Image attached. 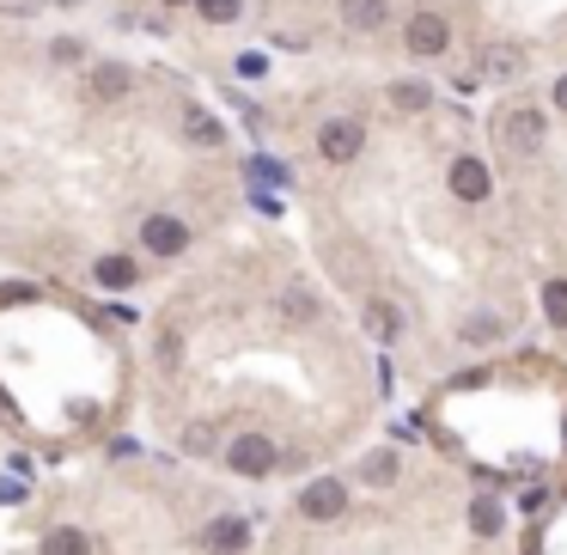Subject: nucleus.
Instances as JSON below:
<instances>
[{"label": "nucleus", "mask_w": 567, "mask_h": 555, "mask_svg": "<svg viewBox=\"0 0 567 555\" xmlns=\"http://www.w3.org/2000/svg\"><path fill=\"white\" fill-rule=\"evenodd\" d=\"M543 141H549V117H543L537 105H513L501 117V146L506 153L531 159V153H543Z\"/></svg>", "instance_id": "obj_1"}, {"label": "nucleus", "mask_w": 567, "mask_h": 555, "mask_svg": "<svg viewBox=\"0 0 567 555\" xmlns=\"http://www.w3.org/2000/svg\"><path fill=\"white\" fill-rule=\"evenodd\" d=\"M226 464H232L238 476H269L281 464V451H275L269 434H238L232 446H226Z\"/></svg>", "instance_id": "obj_2"}, {"label": "nucleus", "mask_w": 567, "mask_h": 555, "mask_svg": "<svg viewBox=\"0 0 567 555\" xmlns=\"http://www.w3.org/2000/svg\"><path fill=\"white\" fill-rule=\"evenodd\" d=\"M360 146H367V129H360L355 117H330L324 129H317V153L330 159V165H348Z\"/></svg>", "instance_id": "obj_3"}, {"label": "nucleus", "mask_w": 567, "mask_h": 555, "mask_svg": "<svg viewBox=\"0 0 567 555\" xmlns=\"http://www.w3.org/2000/svg\"><path fill=\"white\" fill-rule=\"evenodd\" d=\"M403 43H410V55H422V62H434V55L451 50V25L439 13H415L410 25H403Z\"/></svg>", "instance_id": "obj_4"}, {"label": "nucleus", "mask_w": 567, "mask_h": 555, "mask_svg": "<svg viewBox=\"0 0 567 555\" xmlns=\"http://www.w3.org/2000/svg\"><path fill=\"white\" fill-rule=\"evenodd\" d=\"M299 513H305V519H342V513H348V489L336 482V476H317V482H305Z\"/></svg>", "instance_id": "obj_5"}, {"label": "nucleus", "mask_w": 567, "mask_h": 555, "mask_svg": "<svg viewBox=\"0 0 567 555\" xmlns=\"http://www.w3.org/2000/svg\"><path fill=\"white\" fill-rule=\"evenodd\" d=\"M446 184H451L458 202H489V165H482L476 153H458L451 159V172H446Z\"/></svg>", "instance_id": "obj_6"}, {"label": "nucleus", "mask_w": 567, "mask_h": 555, "mask_svg": "<svg viewBox=\"0 0 567 555\" xmlns=\"http://www.w3.org/2000/svg\"><path fill=\"white\" fill-rule=\"evenodd\" d=\"M141 244H146V251H159V257H177L189 244V226L177 220V214H153V220L141 226Z\"/></svg>", "instance_id": "obj_7"}, {"label": "nucleus", "mask_w": 567, "mask_h": 555, "mask_svg": "<svg viewBox=\"0 0 567 555\" xmlns=\"http://www.w3.org/2000/svg\"><path fill=\"white\" fill-rule=\"evenodd\" d=\"M129 92H134V74L122 62H98L92 67V98H98V105H122Z\"/></svg>", "instance_id": "obj_8"}, {"label": "nucleus", "mask_w": 567, "mask_h": 555, "mask_svg": "<svg viewBox=\"0 0 567 555\" xmlns=\"http://www.w3.org/2000/svg\"><path fill=\"white\" fill-rule=\"evenodd\" d=\"M251 543V525L244 519H214L208 531H201V549H214V555H238Z\"/></svg>", "instance_id": "obj_9"}, {"label": "nucleus", "mask_w": 567, "mask_h": 555, "mask_svg": "<svg viewBox=\"0 0 567 555\" xmlns=\"http://www.w3.org/2000/svg\"><path fill=\"white\" fill-rule=\"evenodd\" d=\"M391 19V0H342V25L348 31H379Z\"/></svg>", "instance_id": "obj_10"}, {"label": "nucleus", "mask_w": 567, "mask_h": 555, "mask_svg": "<svg viewBox=\"0 0 567 555\" xmlns=\"http://www.w3.org/2000/svg\"><path fill=\"white\" fill-rule=\"evenodd\" d=\"M184 134H189L196 146H220V141H226V129H220V122H214L201 105H184Z\"/></svg>", "instance_id": "obj_11"}, {"label": "nucleus", "mask_w": 567, "mask_h": 555, "mask_svg": "<svg viewBox=\"0 0 567 555\" xmlns=\"http://www.w3.org/2000/svg\"><path fill=\"white\" fill-rule=\"evenodd\" d=\"M281 317H287V324H312V317H317V293L312 287H287V293H281Z\"/></svg>", "instance_id": "obj_12"}, {"label": "nucleus", "mask_w": 567, "mask_h": 555, "mask_svg": "<svg viewBox=\"0 0 567 555\" xmlns=\"http://www.w3.org/2000/svg\"><path fill=\"white\" fill-rule=\"evenodd\" d=\"M43 555H92V543H86V531L62 525V531H50V537H43Z\"/></svg>", "instance_id": "obj_13"}, {"label": "nucleus", "mask_w": 567, "mask_h": 555, "mask_svg": "<svg viewBox=\"0 0 567 555\" xmlns=\"http://www.w3.org/2000/svg\"><path fill=\"white\" fill-rule=\"evenodd\" d=\"M98 287H134V257H98Z\"/></svg>", "instance_id": "obj_14"}, {"label": "nucleus", "mask_w": 567, "mask_h": 555, "mask_svg": "<svg viewBox=\"0 0 567 555\" xmlns=\"http://www.w3.org/2000/svg\"><path fill=\"white\" fill-rule=\"evenodd\" d=\"M427 98H434V92H427L422 79H396V86H391V105L396 110H427Z\"/></svg>", "instance_id": "obj_15"}, {"label": "nucleus", "mask_w": 567, "mask_h": 555, "mask_svg": "<svg viewBox=\"0 0 567 555\" xmlns=\"http://www.w3.org/2000/svg\"><path fill=\"white\" fill-rule=\"evenodd\" d=\"M470 525L482 531V537H494V531H501V501H494V494H482V501L470 507Z\"/></svg>", "instance_id": "obj_16"}, {"label": "nucleus", "mask_w": 567, "mask_h": 555, "mask_svg": "<svg viewBox=\"0 0 567 555\" xmlns=\"http://www.w3.org/2000/svg\"><path fill=\"white\" fill-rule=\"evenodd\" d=\"M196 13L208 19V25H232V19L244 13V0H196Z\"/></svg>", "instance_id": "obj_17"}, {"label": "nucleus", "mask_w": 567, "mask_h": 555, "mask_svg": "<svg viewBox=\"0 0 567 555\" xmlns=\"http://www.w3.org/2000/svg\"><path fill=\"white\" fill-rule=\"evenodd\" d=\"M367 324H372V336H379V342H391V336H396V312H391L384 300L367 305Z\"/></svg>", "instance_id": "obj_18"}, {"label": "nucleus", "mask_w": 567, "mask_h": 555, "mask_svg": "<svg viewBox=\"0 0 567 555\" xmlns=\"http://www.w3.org/2000/svg\"><path fill=\"white\" fill-rule=\"evenodd\" d=\"M543 312H549V324L567 330V281H549V287H543Z\"/></svg>", "instance_id": "obj_19"}, {"label": "nucleus", "mask_w": 567, "mask_h": 555, "mask_svg": "<svg viewBox=\"0 0 567 555\" xmlns=\"http://www.w3.org/2000/svg\"><path fill=\"white\" fill-rule=\"evenodd\" d=\"M360 476H367V482H391V476H396V451H372Z\"/></svg>", "instance_id": "obj_20"}, {"label": "nucleus", "mask_w": 567, "mask_h": 555, "mask_svg": "<svg viewBox=\"0 0 567 555\" xmlns=\"http://www.w3.org/2000/svg\"><path fill=\"white\" fill-rule=\"evenodd\" d=\"M37 300V287H25V281H0V305H25Z\"/></svg>", "instance_id": "obj_21"}, {"label": "nucleus", "mask_w": 567, "mask_h": 555, "mask_svg": "<svg viewBox=\"0 0 567 555\" xmlns=\"http://www.w3.org/2000/svg\"><path fill=\"white\" fill-rule=\"evenodd\" d=\"M184 451H196V458H201V451H214V427H189V434H184Z\"/></svg>", "instance_id": "obj_22"}, {"label": "nucleus", "mask_w": 567, "mask_h": 555, "mask_svg": "<svg viewBox=\"0 0 567 555\" xmlns=\"http://www.w3.org/2000/svg\"><path fill=\"white\" fill-rule=\"evenodd\" d=\"M555 110H561V117H567V74L555 79Z\"/></svg>", "instance_id": "obj_23"}, {"label": "nucleus", "mask_w": 567, "mask_h": 555, "mask_svg": "<svg viewBox=\"0 0 567 555\" xmlns=\"http://www.w3.org/2000/svg\"><path fill=\"white\" fill-rule=\"evenodd\" d=\"M165 7H184V0H165Z\"/></svg>", "instance_id": "obj_24"}]
</instances>
